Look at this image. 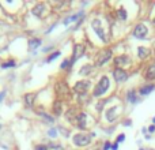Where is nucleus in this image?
Returning <instances> with one entry per match:
<instances>
[{
	"label": "nucleus",
	"instance_id": "f257e3e1",
	"mask_svg": "<svg viewBox=\"0 0 155 150\" xmlns=\"http://www.w3.org/2000/svg\"><path fill=\"white\" fill-rule=\"evenodd\" d=\"M109 87H110V80H109V78H107L106 75H104V77L99 79V82L97 83V86L94 87V91H93L94 97L104 96V94L109 90Z\"/></svg>",
	"mask_w": 155,
	"mask_h": 150
},
{
	"label": "nucleus",
	"instance_id": "f03ea898",
	"mask_svg": "<svg viewBox=\"0 0 155 150\" xmlns=\"http://www.w3.org/2000/svg\"><path fill=\"white\" fill-rule=\"evenodd\" d=\"M91 142V135L88 134H83V132H80V134H75L72 137V143L78 148H84V146H88Z\"/></svg>",
	"mask_w": 155,
	"mask_h": 150
},
{
	"label": "nucleus",
	"instance_id": "7ed1b4c3",
	"mask_svg": "<svg viewBox=\"0 0 155 150\" xmlns=\"http://www.w3.org/2000/svg\"><path fill=\"white\" fill-rule=\"evenodd\" d=\"M112 56H113L112 49H104V51H101L98 53V56H97L95 66H97V67H101V66H104L105 63H107L110 59H112Z\"/></svg>",
	"mask_w": 155,
	"mask_h": 150
},
{
	"label": "nucleus",
	"instance_id": "20e7f679",
	"mask_svg": "<svg viewBox=\"0 0 155 150\" xmlns=\"http://www.w3.org/2000/svg\"><path fill=\"white\" fill-rule=\"evenodd\" d=\"M90 86H91V82L88 79L78 80L75 85H74V91H76V93H79V94H84V93H87Z\"/></svg>",
	"mask_w": 155,
	"mask_h": 150
},
{
	"label": "nucleus",
	"instance_id": "39448f33",
	"mask_svg": "<svg viewBox=\"0 0 155 150\" xmlns=\"http://www.w3.org/2000/svg\"><path fill=\"white\" fill-rule=\"evenodd\" d=\"M91 26H93L94 32L97 33V36H98V37L101 38V40L104 41V43H106L107 38H106V36H105L104 29H102V23H101V21H99V19H94V21L91 22Z\"/></svg>",
	"mask_w": 155,
	"mask_h": 150
},
{
	"label": "nucleus",
	"instance_id": "423d86ee",
	"mask_svg": "<svg viewBox=\"0 0 155 150\" xmlns=\"http://www.w3.org/2000/svg\"><path fill=\"white\" fill-rule=\"evenodd\" d=\"M113 78H114V80L116 82H118V83L125 82V80L128 79V73L124 71V68H117L116 67L114 70H113Z\"/></svg>",
	"mask_w": 155,
	"mask_h": 150
},
{
	"label": "nucleus",
	"instance_id": "0eeeda50",
	"mask_svg": "<svg viewBox=\"0 0 155 150\" xmlns=\"http://www.w3.org/2000/svg\"><path fill=\"white\" fill-rule=\"evenodd\" d=\"M147 34H148V29H147V26H146V25L139 23V25H136V26H135L134 36L136 38H146V37H147Z\"/></svg>",
	"mask_w": 155,
	"mask_h": 150
},
{
	"label": "nucleus",
	"instance_id": "6e6552de",
	"mask_svg": "<svg viewBox=\"0 0 155 150\" xmlns=\"http://www.w3.org/2000/svg\"><path fill=\"white\" fill-rule=\"evenodd\" d=\"M84 45H82V44H76L75 46H74V55H72V59H71V67L74 66V63L76 62L79 57L83 56V53H84Z\"/></svg>",
	"mask_w": 155,
	"mask_h": 150
},
{
	"label": "nucleus",
	"instance_id": "1a4fd4ad",
	"mask_svg": "<svg viewBox=\"0 0 155 150\" xmlns=\"http://www.w3.org/2000/svg\"><path fill=\"white\" fill-rule=\"evenodd\" d=\"M114 64L117 66V68H121V67H124V66L131 64V59H129V56H127V55H121V56L114 57Z\"/></svg>",
	"mask_w": 155,
	"mask_h": 150
},
{
	"label": "nucleus",
	"instance_id": "9d476101",
	"mask_svg": "<svg viewBox=\"0 0 155 150\" xmlns=\"http://www.w3.org/2000/svg\"><path fill=\"white\" fill-rule=\"evenodd\" d=\"M35 113H37V115L40 116V118L42 119V120L45 121V123H49V124L54 123V116L49 115V113L44 112V111H41V109H37V111H35Z\"/></svg>",
	"mask_w": 155,
	"mask_h": 150
},
{
	"label": "nucleus",
	"instance_id": "9b49d317",
	"mask_svg": "<svg viewBox=\"0 0 155 150\" xmlns=\"http://www.w3.org/2000/svg\"><path fill=\"white\" fill-rule=\"evenodd\" d=\"M76 124H78V127H79V128H82V130L86 128V126H87V116H86L84 112H80L79 115H78Z\"/></svg>",
	"mask_w": 155,
	"mask_h": 150
},
{
	"label": "nucleus",
	"instance_id": "f8f14e48",
	"mask_svg": "<svg viewBox=\"0 0 155 150\" xmlns=\"http://www.w3.org/2000/svg\"><path fill=\"white\" fill-rule=\"evenodd\" d=\"M45 11H46V5H45V4H42V3H40V4H37L34 8H33L31 12L34 14L35 16H40V18H41V16H42L44 14H45Z\"/></svg>",
	"mask_w": 155,
	"mask_h": 150
},
{
	"label": "nucleus",
	"instance_id": "ddd939ff",
	"mask_svg": "<svg viewBox=\"0 0 155 150\" xmlns=\"http://www.w3.org/2000/svg\"><path fill=\"white\" fill-rule=\"evenodd\" d=\"M117 107H113V108H109V109L106 111V119L107 121H113L116 118H117Z\"/></svg>",
	"mask_w": 155,
	"mask_h": 150
},
{
	"label": "nucleus",
	"instance_id": "4468645a",
	"mask_svg": "<svg viewBox=\"0 0 155 150\" xmlns=\"http://www.w3.org/2000/svg\"><path fill=\"white\" fill-rule=\"evenodd\" d=\"M144 78L146 79H148V80L155 79V63L154 64H151L150 67L147 68V71L144 73Z\"/></svg>",
	"mask_w": 155,
	"mask_h": 150
},
{
	"label": "nucleus",
	"instance_id": "2eb2a0df",
	"mask_svg": "<svg viewBox=\"0 0 155 150\" xmlns=\"http://www.w3.org/2000/svg\"><path fill=\"white\" fill-rule=\"evenodd\" d=\"M52 109H53V112H54V115H56V116L61 115V111H63L61 101H60V100H56V101L53 102V105H52Z\"/></svg>",
	"mask_w": 155,
	"mask_h": 150
},
{
	"label": "nucleus",
	"instance_id": "dca6fc26",
	"mask_svg": "<svg viewBox=\"0 0 155 150\" xmlns=\"http://www.w3.org/2000/svg\"><path fill=\"white\" fill-rule=\"evenodd\" d=\"M154 89H155L154 85H146V86H142L139 91H140V94H142V96H147V94H150Z\"/></svg>",
	"mask_w": 155,
	"mask_h": 150
},
{
	"label": "nucleus",
	"instance_id": "f3484780",
	"mask_svg": "<svg viewBox=\"0 0 155 150\" xmlns=\"http://www.w3.org/2000/svg\"><path fill=\"white\" fill-rule=\"evenodd\" d=\"M137 55H139L140 59H146V57L150 56V49L144 48V46H140V48L137 49Z\"/></svg>",
	"mask_w": 155,
	"mask_h": 150
},
{
	"label": "nucleus",
	"instance_id": "a211bd4d",
	"mask_svg": "<svg viewBox=\"0 0 155 150\" xmlns=\"http://www.w3.org/2000/svg\"><path fill=\"white\" fill-rule=\"evenodd\" d=\"M35 97H37V94L35 93H27L26 96H25V102H26V105H33L34 104Z\"/></svg>",
	"mask_w": 155,
	"mask_h": 150
},
{
	"label": "nucleus",
	"instance_id": "6ab92c4d",
	"mask_svg": "<svg viewBox=\"0 0 155 150\" xmlns=\"http://www.w3.org/2000/svg\"><path fill=\"white\" fill-rule=\"evenodd\" d=\"M80 16H83L82 11H80V12H78V14H74V15H71V16H68V18H65L64 19V25H68L70 22H72V21H78Z\"/></svg>",
	"mask_w": 155,
	"mask_h": 150
},
{
	"label": "nucleus",
	"instance_id": "aec40b11",
	"mask_svg": "<svg viewBox=\"0 0 155 150\" xmlns=\"http://www.w3.org/2000/svg\"><path fill=\"white\" fill-rule=\"evenodd\" d=\"M41 38H31V40L29 41V45H30V49H37L38 46L41 45Z\"/></svg>",
	"mask_w": 155,
	"mask_h": 150
},
{
	"label": "nucleus",
	"instance_id": "412c9836",
	"mask_svg": "<svg viewBox=\"0 0 155 150\" xmlns=\"http://www.w3.org/2000/svg\"><path fill=\"white\" fill-rule=\"evenodd\" d=\"M127 100H128L131 104H135V102L137 101V97H136V93H135V90H129L128 93H127Z\"/></svg>",
	"mask_w": 155,
	"mask_h": 150
},
{
	"label": "nucleus",
	"instance_id": "4be33fe9",
	"mask_svg": "<svg viewBox=\"0 0 155 150\" xmlns=\"http://www.w3.org/2000/svg\"><path fill=\"white\" fill-rule=\"evenodd\" d=\"M60 55H61V52H60V51H56V52H53V53H51V55H49V57L46 59V63L53 62V60H54V59H57V57H59Z\"/></svg>",
	"mask_w": 155,
	"mask_h": 150
},
{
	"label": "nucleus",
	"instance_id": "5701e85b",
	"mask_svg": "<svg viewBox=\"0 0 155 150\" xmlns=\"http://www.w3.org/2000/svg\"><path fill=\"white\" fill-rule=\"evenodd\" d=\"M48 149H51V150H63V146L60 145V143H57V142H51L48 145Z\"/></svg>",
	"mask_w": 155,
	"mask_h": 150
},
{
	"label": "nucleus",
	"instance_id": "b1692460",
	"mask_svg": "<svg viewBox=\"0 0 155 150\" xmlns=\"http://www.w3.org/2000/svg\"><path fill=\"white\" fill-rule=\"evenodd\" d=\"M91 68H93V67H91L90 64H87V66H83V68L79 71V74H80V75H87V74L91 71Z\"/></svg>",
	"mask_w": 155,
	"mask_h": 150
},
{
	"label": "nucleus",
	"instance_id": "393cba45",
	"mask_svg": "<svg viewBox=\"0 0 155 150\" xmlns=\"http://www.w3.org/2000/svg\"><path fill=\"white\" fill-rule=\"evenodd\" d=\"M15 64H16V63L14 62V60H8V62L3 63L2 68H12V67H15Z\"/></svg>",
	"mask_w": 155,
	"mask_h": 150
},
{
	"label": "nucleus",
	"instance_id": "a878e982",
	"mask_svg": "<svg viewBox=\"0 0 155 150\" xmlns=\"http://www.w3.org/2000/svg\"><path fill=\"white\" fill-rule=\"evenodd\" d=\"M60 68H61V70H67V68H71V60H70V59H65L64 62L61 63Z\"/></svg>",
	"mask_w": 155,
	"mask_h": 150
},
{
	"label": "nucleus",
	"instance_id": "bb28decb",
	"mask_svg": "<svg viewBox=\"0 0 155 150\" xmlns=\"http://www.w3.org/2000/svg\"><path fill=\"white\" fill-rule=\"evenodd\" d=\"M118 16H120L121 19H127V11L124 10V8H120V10H118Z\"/></svg>",
	"mask_w": 155,
	"mask_h": 150
},
{
	"label": "nucleus",
	"instance_id": "cd10ccee",
	"mask_svg": "<svg viewBox=\"0 0 155 150\" xmlns=\"http://www.w3.org/2000/svg\"><path fill=\"white\" fill-rule=\"evenodd\" d=\"M48 135L49 137H52V138H56L57 137V130L56 128H51L48 131Z\"/></svg>",
	"mask_w": 155,
	"mask_h": 150
},
{
	"label": "nucleus",
	"instance_id": "c85d7f7f",
	"mask_svg": "<svg viewBox=\"0 0 155 150\" xmlns=\"http://www.w3.org/2000/svg\"><path fill=\"white\" fill-rule=\"evenodd\" d=\"M34 150H49V149H48V146L46 145H37L34 148Z\"/></svg>",
	"mask_w": 155,
	"mask_h": 150
},
{
	"label": "nucleus",
	"instance_id": "c756f323",
	"mask_svg": "<svg viewBox=\"0 0 155 150\" xmlns=\"http://www.w3.org/2000/svg\"><path fill=\"white\" fill-rule=\"evenodd\" d=\"M124 139H125V135H124V134L118 135V137H117V141H116V143H118V142H123Z\"/></svg>",
	"mask_w": 155,
	"mask_h": 150
},
{
	"label": "nucleus",
	"instance_id": "7c9ffc66",
	"mask_svg": "<svg viewBox=\"0 0 155 150\" xmlns=\"http://www.w3.org/2000/svg\"><path fill=\"white\" fill-rule=\"evenodd\" d=\"M109 149H112V145H110V142H105L104 149H102V150H109Z\"/></svg>",
	"mask_w": 155,
	"mask_h": 150
},
{
	"label": "nucleus",
	"instance_id": "2f4dec72",
	"mask_svg": "<svg viewBox=\"0 0 155 150\" xmlns=\"http://www.w3.org/2000/svg\"><path fill=\"white\" fill-rule=\"evenodd\" d=\"M5 94H7V91H5V90L0 91V102L3 101V98H4V97H5Z\"/></svg>",
	"mask_w": 155,
	"mask_h": 150
},
{
	"label": "nucleus",
	"instance_id": "473e14b6",
	"mask_svg": "<svg viewBox=\"0 0 155 150\" xmlns=\"http://www.w3.org/2000/svg\"><path fill=\"white\" fill-rule=\"evenodd\" d=\"M54 27H56V25H52V26H51V27H49V29H48V30H46V33H45V34H49V33H51V32H52V30H53V29H54Z\"/></svg>",
	"mask_w": 155,
	"mask_h": 150
},
{
	"label": "nucleus",
	"instance_id": "72a5a7b5",
	"mask_svg": "<svg viewBox=\"0 0 155 150\" xmlns=\"http://www.w3.org/2000/svg\"><path fill=\"white\" fill-rule=\"evenodd\" d=\"M51 49H53V45H52V46H48V48H44L42 52H48V51H51Z\"/></svg>",
	"mask_w": 155,
	"mask_h": 150
},
{
	"label": "nucleus",
	"instance_id": "f704fd0d",
	"mask_svg": "<svg viewBox=\"0 0 155 150\" xmlns=\"http://www.w3.org/2000/svg\"><path fill=\"white\" fill-rule=\"evenodd\" d=\"M118 149V145L117 143H114V145H112V150H117Z\"/></svg>",
	"mask_w": 155,
	"mask_h": 150
},
{
	"label": "nucleus",
	"instance_id": "c9c22d12",
	"mask_svg": "<svg viewBox=\"0 0 155 150\" xmlns=\"http://www.w3.org/2000/svg\"><path fill=\"white\" fill-rule=\"evenodd\" d=\"M148 130H150L151 132H153V131H155V126H151V127H150V128H148Z\"/></svg>",
	"mask_w": 155,
	"mask_h": 150
},
{
	"label": "nucleus",
	"instance_id": "e433bc0d",
	"mask_svg": "<svg viewBox=\"0 0 155 150\" xmlns=\"http://www.w3.org/2000/svg\"><path fill=\"white\" fill-rule=\"evenodd\" d=\"M153 123H154V124H155V118H154V119H153Z\"/></svg>",
	"mask_w": 155,
	"mask_h": 150
},
{
	"label": "nucleus",
	"instance_id": "4c0bfd02",
	"mask_svg": "<svg viewBox=\"0 0 155 150\" xmlns=\"http://www.w3.org/2000/svg\"><path fill=\"white\" fill-rule=\"evenodd\" d=\"M154 25H155V18H154Z\"/></svg>",
	"mask_w": 155,
	"mask_h": 150
},
{
	"label": "nucleus",
	"instance_id": "58836bf2",
	"mask_svg": "<svg viewBox=\"0 0 155 150\" xmlns=\"http://www.w3.org/2000/svg\"><path fill=\"white\" fill-rule=\"evenodd\" d=\"M140 150H143V149H140Z\"/></svg>",
	"mask_w": 155,
	"mask_h": 150
}]
</instances>
